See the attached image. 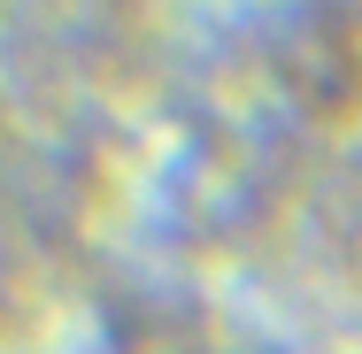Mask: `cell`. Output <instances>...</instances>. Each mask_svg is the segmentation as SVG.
Wrapping results in <instances>:
<instances>
[]
</instances>
